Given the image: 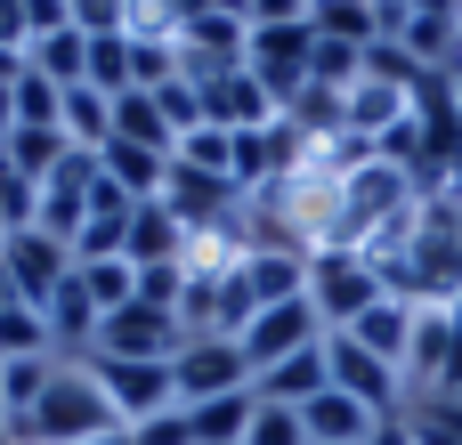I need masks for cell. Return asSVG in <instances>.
<instances>
[{
	"instance_id": "obj_12",
	"label": "cell",
	"mask_w": 462,
	"mask_h": 445,
	"mask_svg": "<svg viewBox=\"0 0 462 445\" xmlns=\"http://www.w3.org/2000/svg\"><path fill=\"white\" fill-rule=\"evenodd\" d=\"M252 308H276V300H309V251H276V243H252L236 259Z\"/></svg>"
},
{
	"instance_id": "obj_16",
	"label": "cell",
	"mask_w": 462,
	"mask_h": 445,
	"mask_svg": "<svg viewBox=\"0 0 462 445\" xmlns=\"http://www.w3.org/2000/svg\"><path fill=\"white\" fill-rule=\"evenodd\" d=\"M300 422H309V445H365L382 430V413H365L357 397H341V389H325V397H309L300 405Z\"/></svg>"
},
{
	"instance_id": "obj_5",
	"label": "cell",
	"mask_w": 462,
	"mask_h": 445,
	"mask_svg": "<svg viewBox=\"0 0 462 445\" xmlns=\"http://www.w3.org/2000/svg\"><path fill=\"white\" fill-rule=\"evenodd\" d=\"M317 341H325L317 308H309V300H276V308H260V316L244 324L236 349H244V365H252V381H260V373H276L284 357H300V349H317Z\"/></svg>"
},
{
	"instance_id": "obj_33",
	"label": "cell",
	"mask_w": 462,
	"mask_h": 445,
	"mask_svg": "<svg viewBox=\"0 0 462 445\" xmlns=\"http://www.w3.org/2000/svg\"><path fill=\"white\" fill-rule=\"evenodd\" d=\"M406 430H414V445H462V422L439 397H414V405H406Z\"/></svg>"
},
{
	"instance_id": "obj_42",
	"label": "cell",
	"mask_w": 462,
	"mask_h": 445,
	"mask_svg": "<svg viewBox=\"0 0 462 445\" xmlns=\"http://www.w3.org/2000/svg\"><path fill=\"white\" fill-rule=\"evenodd\" d=\"M439 405H447V413H455V422H462V389H455V397H439Z\"/></svg>"
},
{
	"instance_id": "obj_3",
	"label": "cell",
	"mask_w": 462,
	"mask_h": 445,
	"mask_svg": "<svg viewBox=\"0 0 462 445\" xmlns=\"http://www.w3.org/2000/svg\"><path fill=\"white\" fill-rule=\"evenodd\" d=\"M179 349H187V324H179V308L130 300V308H114V316L97 324V349H89V357H122V365H171Z\"/></svg>"
},
{
	"instance_id": "obj_37",
	"label": "cell",
	"mask_w": 462,
	"mask_h": 445,
	"mask_svg": "<svg viewBox=\"0 0 462 445\" xmlns=\"http://www.w3.org/2000/svg\"><path fill=\"white\" fill-rule=\"evenodd\" d=\"M244 24H252V32H260V24H309V0H252Z\"/></svg>"
},
{
	"instance_id": "obj_38",
	"label": "cell",
	"mask_w": 462,
	"mask_h": 445,
	"mask_svg": "<svg viewBox=\"0 0 462 445\" xmlns=\"http://www.w3.org/2000/svg\"><path fill=\"white\" fill-rule=\"evenodd\" d=\"M32 24H24V0H0V49H24Z\"/></svg>"
},
{
	"instance_id": "obj_20",
	"label": "cell",
	"mask_w": 462,
	"mask_h": 445,
	"mask_svg": "<svg viewBox=\"0 0 462 445\" xmlns=\"http://www.w3.org/2000/svg\"><path fill=\"white\" fill-rule=\"evenodd\" d=\"M57 130H65V146L97 154V146L114 138V97H106V89H89V81H81V89H65V97H57Z\"/></svg>"
},
{
	"instance_id": "obj_24",
	"label": "cell",
	"mask_w": 462,
	"mask_h": 445,
	"mask_svg": "<svg viewBox=\"0 0 462 445\" xmlns=\"http://www.w3.org/2000/svg\"><path fill=\"white\" fill-rule=\"evenodd\" d=\"M57 81H41V73H16L8 81V130H57Z\"/></svg>"
},
{
	"instance_id": "obj_40",
	"label": "cell",
	"mask_w": 462,
	"mask_h": 445,
	"mask_svg": "<svg viewBox=\"0 0 462 445\" xmlns=\"http://www.w3.org/2000/svg\"><path fill=\"white\" fill-rule=\"evenodd\" d=\"M0 308H24V300H16V284H8V268H0Z\"/></svg>"
},
{
	"instance_id": "obj_36",
	"label": "cell",
	"mask_w": 462,
	"mask_h": 445,
	"mask_svg": "<svg viewBox=\"0 0 462 445\" xmlns=\"http://www.w3.org/2000/svg\"><path fill=\"white\" fill-rule=\"evenodd\" d=\"M122 8L130 0H65V16L89 32V41H106V32H122Z\"/></svg>"
},
{
	"instance_id": "obj_21",
	"label": "cell",
	"mask_w": 462,
	"mask_h": 445,
	"mask_svg": "<svg viewBox=\"0 0 462 445\" xmlns=\"http://www.w3.org/2000/svg\"><path fill=\"white\" fill-rule=\"evenodd\" d=\"M252 413H260V389H236V397L187 405V430H195V445H244L252 438Z\"/></svg>"
},
{
	"instance_id": "obj_2",
	"label": "cell",
	"mask_w": 462,
	"mask_h": 445,
	"mask_svg": "<svg viewBox=\"0 0 462 445\" xmlns=\"http://www.w3.org/2000/svg\"><path fill=\"white\" fill-rule=\"evenodd\" d=\"M374 300H382V276H374L365 251H333V243L309 251V308H317L325 332H349Z\"/></svg>"
},
{
	"instance_id": "obj_32",
	"label": "cell",
	"mask_w": 462,
	"mask_h": 445,
	"mask_svg": "<svg viewBox=\"0 0 462 445\" xmlns=\"http://www.w3.org/2000/svg\"><path fill=\"white\" fill-rule=\"evenodd\" d=\"M244 445H309L300 405H268V397H260V413H252V438H244Z\"/></svg>"
},
{
	"instance_id": "obj_27",
	"label": "cell",
	"mask_w": 462,
	"mask_h": 445,
	"mask_svg": "<svg viewBox=\"0 0 462 445\" xmlns=\"http://www.w3.org/2000/svg\"><path fill=\"white\" fill-rule=\"evenodd\" d=\"M187 16H195V0H130V8H122V32H130V41H171V49H179Z\"/></svg>"
},
{
	"instance_id": "obj_28",
	"label": "cell",
	"mask_w": 462,
	"mask_h": 445,
	"mask_svg": "<svg viewBox=\"0 0 462 445\" xmlns=\"http://www.w3.org/2000/svg\"><path fill=\"white\" fill-rule=\"evenodd\" d=\"M24 357H57L49 349V316L41 308H0V365H24Z\"/></svg>"
},
{
	"instance_id": "obj_22",
	"label": "cell",
	"mask_w": 462,
	"mask_h": 445,
	"mask_svg": "<svg viewBox=\"0 0 462 445\" xmlns=\"http://www.w3.org/2000/svg\"><path fill=\"white\" fill-rule=\"evenodd\" d=\"M114 146H146V154H171L179 146L171 122H162V105H154V89H122L114 97Z\"/></svg>"
},
{
	"instance_id": "obj_17",
	"label": "cell",
	"mask_w": 462,
	"mask_h": 445,
	"mask_svg": "<svg viewBox=\"0 0 462 445\" xmlns=\"http://www.w3.org/2000/svg\"><path fill=\"white\" fill-rule=\"evenodd\" d=\"M97 170L106 186H122L130 203H162V178H171V154H146V146H97Z\"/></svg>"
},
{
	"instance_id": "obj_23",
	"label": "cell",
	"mask_w": 462,
	"mask_h": 445,
	"mask_svg": "<svg viewBox=\"0 0 462 445\" xmlns=\"http://www.w3.org/2000/svg\"><path fill=\"white\" fill-rule=\"evenodd\" d=\"M73 284L89 292L97 316H114V308L138 300V268H130V259H73Z\"/></svg>"
},
{
	"instance_id": "obj_1",
	"label": "cell",
	"mask_w": 462,
	"mask_h": 445,
	"mask_svg": "<svg viewBox=\"0 0 462 445\" xmlns=\"http://www.w3.org/2000/svg\"><path fill=\"white\" fill-rule=\"evenodd\" d=\"M106 430H122V413L106 405L89 357H57L41 405L24 413V438H32V445H81V438H106Z\"/></svg>"
},
{
	"instance_id": "obj_10",
	"label": "cell",
	"mask_w": 462,
	"mask_h": 445,
	"mask_svg": "<svg viewBox=\"0 0 462 445\" xmlns=\"http://www.w3.org/2000/svg\"><path fill=\"white\" fill-rule=\"evenodd\" d=\"M89 373H97L106 405L122 413V430H130V422H146V413H162V405H179V389H171V365H122V357H89Z\"/></svg>"
},
{
	"instance_id": "obj_35",
	"label": "cell",
	"mask_w": 462,
	"mask_h": 445,
	"mask_svg": "<svg viewBox=\"0 0 462 445\" xmlns=\"http://www.w3.org/2000/svg\"><path fill=\"white\" fill-rule=\"evenodd\" d=\"M130 445H195V430H187V405H162V413L130 422Z\"/></svg>"
},
{
	"instance_id": "obj_30",
	"label": "cell",
	"mask_w": 462,
	"mask_h": 445,
	"mask_svg": "<svg viewBox=\"0 0 462 445\" xmlns=\"http://www.w3.org/2000/svg\"><path fill=\"white\" fill-rule=\"evenodd\" d=\"M32 219H41V186H32V178L0 154V243H8V235H24Z\"/></svg>"
},
{
	"instance_id": "obj_39",
	"label": "cell",
	"mask_w": 462,
	"mask_h": 445,
	"mask_svg": "<svg viewBox=\"0 0 462 445\" xmlns=\"http://www.w3.org/2000/svg\"><path fill=\"white\" fill-rule=\"evenodd\" d=\"M365 445H414V430H406V413H398V422H382V430H374Z\"/></svg>"
},
{
	"instance_id": "obj_41",
	"label": "cell",
	"mask_w": 462,
	"mask_h": 445,
	"mask_svg": "<svg viewBox=\"0 0 462 445\" xmlns=\"http://www.w3.org/2000/svg\"><path fill=\"white\" fill-rule=\"evenodd\" d=\"M81 445H130V430H106V438H81Z\"/></svg>"
},
{
	"instance_id": "obj_6",
	"label": "cell",
	"mask_w": 462,
	"mask_h": 445,
	"mask_svg": "<svg viewBox=\"0 0 462 445\" xmlns=\"http://www.w3.org/2000/svg\"><path fill=\"white\" fill-rule=\"evenodd\" d=\"M97 178H106V170H97V154H81V146H73V154L41 178V219H32V227H41V235H57V243L73 251V235H81V219H89V203H97Z\"/></svg>"
},
{
	"instance_id": "obj_34",
	"label": "cell",
	"mask_w": 462,
	"mask_h": 445,
	"mask_svg": "<svg viewBox=\"0 0 462 445\" xmlns=\"http://www.w3.org/2000/svg\"><path fill=\"white\" fill-rule=\"evenodd\" d=\"M154 105H162V122H171V138H187V130H203V97H195V81L179 73V81H162L154 89Z\"/></svg>"
},
{
	"instance_id": "obj_26",
	"label": "cell",
	"mask_w": 462,
	"mask_h": 445,
	"mask_svg": "<svg viewBox=\"0 0 462 445\" xmlns=\"http://www.w3.org/2000/svg\"><path fill=\"white\" fill-rule=\"evenodd\" d=\"M171 162H187V170H211V178H236V130L203 122V130H187V138L171 146Z\"/></svg>"
},
{
	"instance_id": "obj_7",
	"label": "cell",
	"mask_w": 462,
	"mask_h": 445,
	"mask_svg": "<svg viewBox=\"0 0 462 445\" xmlns=\"http://www.w3.org/2000/svg\"><path fill=\"white\" fill-rule=\"evenodd\" d=\"M171 389H179V405H211V397L252 389V365H244L236 341H187L171 357Z\"/></svg>"
},
{
	"instance_id": "obj_11",
	"label": "cell",
	"mask_w": 462,
	"mask_h": 445,
	"mask_svg": "<svg viewBox=\"0 0 462 445\" xmlns=\"http://www.w3.org/2000/svg\"><path fill=\"white\" fill-rule=\"evenodd\" d=\"M195 97H203V122H219V130H268V122H284V105L268 97V81H260L252 65H236V73L203 81Z\"/></svg>"
},
{
	"instance_id": "obj_25",
	"label": "cell",
	"mask_w": 462,
	"mask_h": 445,
	"mask_svg": "<svg viewBox=\"0 0 462 445\" xmlns=\"http://www.w3.org/2000/svg\"><path fill=\"white\" fill-rule=\"evenodd\" d=\"M0 154H8V162H16L32 186H41V178H49V170H57L73 146H65V130H8V138H0Z\"/></svg>"
},
{
	"instance_id": "obj_31",
	"label": "cell",
	"mask_w": 462,
	"mask_h": 445,
	"mask_svg": "<svg viewBox=\"0 0 462 445\" xmlns=\"http://www.w3.org/2000/svg\"><path fill=\"white\" fill-rule=\"evenodd\" d=\"M89 89H106V97L138 89V73H130V32H106V41H89Z\"/></svg>"
},
{
	"instance_id": "obj_4",
	"label": "cell",
	"mask_w": 462,
	"mask_h": 445,
	"mask_svg": "<svg viewBox=\"0 0 462 445\" xmlns=\"http://www.w3.org/2000/svg\"><path fill=\"white\" fill-rule=\"evenodd\" d=\"M325 365H333V389H341V397H357L365 413H382V422H398V413H406V373H398V365H382L374 349H357L349 332H325Z\"/></svg>"
},
{
	"instance_id": "obj_13",
	"label": "cell",
	"mask_w": 462,
	"mask_h": 445,
	"mask_svg": "<svg viewBox=\"0 0 462 445\" xmlns=\"http://www.w3.org/2000/svg\"><path fill=\"white\" fill-rule=\"evenodd\" d=\"M187 251H195V235H187L162 203H138V211H130V235H122V259H130V268H187Z\"/></svg>"
},
{
	"instance_id": "obj_19",
	"label": "cell",
	"mask_w": 462,
	"mask_h": 445,
	"mask_svg": "<svg viewBox=\"0 0 462 445\" xmlns=\"http://www.w3.org/2000/svg\"><path fill=\"white\" fill-rule=\"evenodd\" d=\"M252 389H260L268 405H309V397H325V389H333V365H325V341H317V349H300V357H284V365H276V373H260Z\"/></svg>"
},
{
	"instance_id": "obj_29",
	"label": "cell",
	"mask_w": 462,
	"mask_h": 445,
	"mask_svg": "<svg viewBox=\"0 0 462 445\" xmlns=\"http://www.w3.org/2000/svg\"><path fill=\"white\" fill-rule=\"evenodd\" d=\"M309 81H317V89H357V81H365V49L317 32V49H309Z\"/></svg>"
},
{
	"instance_id": "obj_43",
	"label": "cell",
	"mask_w": 462,
	"mask_h": 445,
	"mask_svg": "<svg viewBox=\"0 0 462 445\" xmlns=\"http://www.w3.org/2000/svg\"><path fill=\"white\" fill-rule=\"evenodd\" d=\"M447 8H455V16H462V0H447Z\"/></svg>"
},
{
	"instance_id": "obj_8",
	"label": "cell",
	"mask_w": 462,
	"mask_h": 445,
	"mask_svg": "<svg viewBox=\"0 0 462 445\" xmlns=\"http://www.w3.org/2000/svg\"><path fill=\"white\" fill-rule=\"evenodd\" d=\"M162 211H171L187 235H211V227H227V219L244 211V186H236V178H211V170L171 162V178H162Z\"/></svg>"
},
{
	"instance_id": "obj_9",
	"label": "cell",
	"mask_w": 462,
	"mask_h": 445,
	"mask_svg": "<svg viewBox=\"0 0 462 445\" xmlns=\"http://www.w3.org/2000/svg\"><path fill=\"white\" fill-rule=\"evenodd\" d=\"M0 268H8V284H16V300H24V308H49V300H57V284L73 276V251H65L57 235L24 227V235H8V243H0Z\"/></svg>"
},
{
	"instance_id": "obj_15",
	"label": "cell",
	"mask_w": 462,
	"mask_h": 445,
	"mask_svg": "<svg viewBox=\"0 0 462 445\" xmlns=\"http://www.w3.org/2000/svg\"><path fill=\"white\" fill-rule=\"evenodd\" d=\"M24 73H41V81H57V89H81V81H89V32H81V24L32 32V41H24Z\"/></svg>"
},
{
	"instance_id": "obj_14",
	"label": "cell",
	"mask_w": 462,
	"mask_h": 445,
	"mask_svg": "<svg viewBox=\"0 0 462 445\" xmlns=\"http://www.w3.org/2000/svg\"><path fill=\"white\" fill-rule=\"evenodd\" d=\"M414 316H422L414 300H390V292H382V300L349 324V341H357V349H374L382 365H398V373H406V357H414Z\"/></svg>"
},
{
	"instance_id": "obj_18",
	"label": "cell",
	"mask_w": 462,
	"mask_h": 445,
	"mask_svg": "<svg viewBox=\"0 0 462 445\" xmlns=\"http://www.w3.org/2000/svg\"><path fill=\"white\" fill-rule=\"evenodd\" d=\"M309 32L374 49V41H390V16H382V0H309Z\"/></svg>"
}]
</instances>
